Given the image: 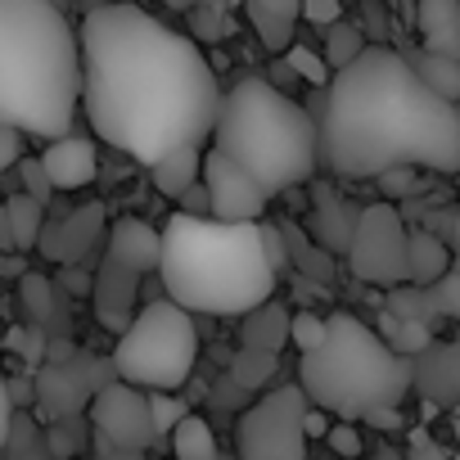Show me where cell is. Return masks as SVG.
<instances>
[{"mask_svg": "<svg viewBox=\"0 0 460 460\" xmlns=\"http://www.w3.org/2000/svg\"><path fill=\"white\" fill-rule=\"evenodd\" d=\"M456 109H460V104H456Z\"/></svg>", "mask_w": 460, "mask_h": 460, "instance_id": "c3c4849f", "label": "cell"}, {"mask_svg": "<svg viewBox=\"0 0 460 460\" xmlns=\"http://www.w3.org/2000/svg\"><path fill=\"white\" fill-rule=\"evenodd\" d=\"M388 316H397V321H411V325H424V330H433L442 316H438V307H433V298H429V289H420V285H397V289H388V307H384Z\"/></svg>", "mask_w": 460, "mask_h": 460, "instance_id": "484cf974", "label": "cell"}, {"mask_svg": "<svg viewBox=\"0 0 460 460\" xmlns=\"http://www.w3.org/2000/svg\"><path fill=\"white\" fill-rule=\"evenodd\" d=\"M357 203L343 199L334 185H312V235L325 253H348L357 230Z\"/></svg>", "mask_w": 460, "mask_h": 460, "instance_id": "9a60e30c", "label": "cell"}, {"mask_svg": "<svg viewBox=\"0 0 460 460\" xmlns=\"http://www.w3.org/2000/svg\"><path fill=\"white\" fill-rule=\"evenodd\" d=\"M325 438H330V447H334L339 456H361V433H357V424L339 420V424L325 429Z\"/></svg>", "mask_w": 460, "mask_h": 460, "instance_id": "f35d334b", "label": "cell"}, {"mask_svg": "<svg viewBox=\"0 0 460 460\" xmlns=\"http://www.w3.org/2000/svg\"><path fill=\"white\" fill-rule=\"evenodd\" d=\"M451 271V249L442 235H429V230H406V285L429 289L433 280H442Z\"/></svg>", "mask_w": 460, "mask_h": 460, "instance_id": "ffe728a7", "label": "cell"}, {"mask_svg": "<svg viewBox=\"0 0 460 460\" xmlns=\"http://www.w3.org/2000/svg\"><path fill=\"white\" fill-rule=\"evenodd\" d=\"M244 348L249 352H280L285 348V339H289V307L285 303H262V307H253L249 316H244Z\"/></svg>", "mask_w": 460, "mask_h": 460, "instance_id": "44dd1931", "label": "cell"}, {"mask_svg": "<svg viewBox=\"0 0 460 460\" xmlns=\"http://www.w3.org/2000/svg\"><path fill=\"white\" fill-rule=\"evenodd\" d=\"M298 19H307L316 28H334V23H343V5H339V0H303Z\"/></svg>", "mask_w": 460, "mask_h": 460, "instance_id": "74e56055", "label": "cell"}, {"mask_svg": "<svg viewBox=\"0 0 460 460\" xmlns=\"http://www.w3.org/2000/svg\"><path fill=\"white\" fill-rule=\"evenodd\" d=\"M447 249H451V267L460 271V208L451 212V244Z\"/></svg>", "mask_w": 460, "mask_h": 460, "instance_id": "7bdbcfd3", "label": "cell"}, {"mask_svg": "<svg viewBox=\"0 0 460 460\" xmlns=\"http://www.w3.org/2000/svg\"><path fill=\"white\" fill-rule=\"evenodd\" d=\"M411 388L433 406L460 402V334L451 343H429L420 357H411Z\"/></svg>", "mask_w": 460, "mask_h": 460, "instance_id": "7c38bea8", "label": "cell"}, {"mask_svg": "<svg viewBox=\"0 0 460 460\" xmlns=\"http://www.w3.org/2000/svg\"><path fill=\"white\" fill-rule=\"evenodd\" d=\"M285 68H289L294 77H303L307 86H316V91H325V86H330V77H334V73L325 68V59H321L312 46H298V41L285 50Z\"/></svg>", "mask_w": 460, "mask_h": 460, "instance_id": "4dcf8cb0", "label": "cell"}, {"mask_svg": "<svg viewBox=\"0 0 460 460\" xmlns=\"http://www.w3.org/2000/svg\"><path fill=\"white\" fill-rule=\"evenodd\" d=\"M104 258L122 262L127 271L145 276V271H158V230L145 226L140 217H118L109 226V240H104Z\"/></svg>", "mask_w": 460, "mask_h": 460, "instance_id": "2e32d148", "label": "cell"}, {"mask_svg": "<svg viewBox=\"0 0 460 460\" xmlns=\"http://www.w3.org/2000/svg\"><path fill=\"white\" fill-rule=\"evenodd\" d=\"M298 5H303V0H244V14H249L253 32L262 37V46H267L271 55H285V50L294 46Z\"/></svg>", "mask_w": 460, "mask_h": 460, "instance_id": "d6986e66", "label": "cell"}, {"mask_svg": "<svg viewBox=\"0 0 460 460\" xmlns=\"http://www.w3.org/2000/svg\"><path fill=\"white\" fill-rule=\"evenodd\" d=\"M307 397L298 384H280L262 393L235 420V460H307Z\"/></svg>", "mask_w": 460, "mask_h": 460, "instance_id": "ba28073f", "label": "cell"}, {"mask_svg": "<svg viewBox=\"0 0 460 460\" xmlns=\"http://www.w3.org/2000/svg\"><path fill=\"white\" fill-rule=\"evenodd\" d=\"M420 50L460 59V0H415Z\"/></svg>", "mask_w": 460, "mask_h": 460, "instance_id": "ac0fdd59", "label": "cell"}, {"mask_svg": "<svg viewBox=\"0 0 460 460\" xmlns=\"http://www.w3.org/2000/svg\"><path fill=\"white\" fill-rule=\"evenodd\" d=\"M298 388L316 411L357 424L370 411L402 406L411 393V361L352 312H330L321 348L298 361Z\"/></svg>", "mask_w": 460, "mask_h": 460, "instance_id": "8992f818", "label": "cell"}, {"mask_svg": "<svg viewBox=\"0 0 460 460\" xmlns=\"http://www.w3.org/2000/svg\"><path fill=\"white\" fill-rule=\"evenodd\" d=\"M10 433H14V402H10V379L0 375V451L10 447Z\"/></svg>", "mask_w": 460, "mask_h": 460, "instance_id": "ab89813d", "label": "cell"}, {"mask_svg": "<svg viewBox=\"0 0 460 460\" xmlns=\"http://www.w3.org/2000/svg\"><path fill=\"white\" fill-rule=\"evenodd\" d=\"M95 460H145V451H95Z\"/></svg>", "mask_w": 460, "mask_h": 460, "instance_id": "f6af8a7d", "label": "cell"}, {"mask_svg": "<svg viewBox=\"0 0 460 460\" xmlns=\"http://www.w3.org/2000/svg\"><path fill=\"white\" fill-rule=\"evenodd\" d=\"M289 339H294V348L303 357L316 352L321 339H325V316H316V312H289Z\"/></svg>", "mask_w": 460, "mask_h": 460, "instance_id": "d6a6232c", "label": "cell"}, {"mask_svg": "<svg viewBox=\"0 0 460 460\" xmlns=\"http://www.w3.org/2000/svg\"><path fill=\"white\" fill-rule=\"evenodd\" d=\"M199 185L208 190L212 203V221H262L267 212V194L217 149H203V167H199Z\"/></svg>", "mask_w": 460, "mask_h": 460, "instance_id": "8fae6325", "label": "cell"}, {"mask_svg": "<svg viewBox=\"0 0 460 460\" xmlns=\"http://www.w3.org/2000/svg\"><path fill=\"white\" fill-rule=\"evenodd\" d=\"M0 249H14V244H10V217H5V199H0Z\"/></svg>", "mask_w": 460, "mask_h": 460, "instance_id": "bcb514c9", "label": "cell"}, {"mask_svg": "<svg viewBox=\"0 0 460 460\" xmlns=\"http://www.w3.org/2000/svg\"><path fill=\"white\" fill-rule=\"evenodd\" d=\"M379 185H384L388 194H411V190H420V181L411 176V167H393V172H384Z\"/></svg>", "mask_w": 460, "mask_h": 460, "instance_id": "b9f144b4", "label": "cell"}, {"mask_svg": "<svg viewBox=\"0 0 460 460\" xmlns=\"http://www.w3.org/2000/svg\"><path fill=\"white\" fill-rule=\"evenodd\" d=\"M5 217H10V244L14 253H28L41 244V230H46V208L28 194H14L5 199Z\"/></svg>", "mask_w": 460, "mask_h": 460, "instance_id": "cb8c5ba5", "label": "cell"}, {"mask_svg": "<svg viewBox=\"0 0 460 460\" xmlns=\"http://www.w3.org/2000/svg\"><path fill=\"white\" fill-rule=\"evenodd\" d=\"M285 267L280 230L172 212L158 230V285L190 316H249L276 298Z\"/></svg>", "mask_w": 460, "mask_h": 460, "instance_id": "3957f363", "label": "cell"}, {"mask_svg": "<svg viewBox=\"0 0 460 460\" xmlns=\"http://www.w3.org/2000/svg\"><path fill=\"white\" fill-rule=\"evenodd\" d=\"M28 158V136L14 127H0V172H14Z\"/></svg>", "mask_w": 460, "mask_h": 460, "instance_id": "8d00e7d4", "label": "cell"}, {"mask_svg": "<svg viewBox=\"0 0 460 460\" xmlns=\"http://www.w3.org/2000/svg\"><path fill=\"white\" fill-rule=\"evenodd\" d=\"M149 397V424H154V438H167L185 415H190V406L176 397V393H145Z\"/></svg>", "mask_w": 460, "mask_h": 460, "instance_id": "1f68e13d", "label": "cell"}, {"mask_svg": "<svg viewBox=\"0 0 460 460\" xmlns=\"http://www.w3.org/2000/svg\"><path fill=\"white\" fill-rule=\"evenodd\" d=\"M176 203H181L176 212H185V217H212V203H208V190L203 185H190Z\"/></svg>", "mask_w": 460, "mask_h": 460, "instance_id": "60d3db41", "label": "cell"}, {"mask_svg": "<svg viewBox=\"0 0 460 460\" xmlns=\"http://www.w3.org/2000/svg\"><path fill=\"white\" fill-rule=\"evenodd\" d=\"M307 113L316 154L334 176L379 181L393 167L460 172V109L433 95L393 46H366Z\"/></svg>", "mask_w": 460, "mask_h": 460, "instance_id": "7a4b0ae2", "label": "cell"}, {"mask_svg": "<svg viewBox=\"0 0 460 460\" xmlns=\"http://www.w3.org/2000/svg\"><path fill=\"white\" fill-rule=\"evenodd\" d=\"M402 59L411 64V73H415L433 95H442L447 104H460V59L429 55V50H411V55H402Z\"/></svg>", "mask_w": 460, "mask_h": 460, "instance_id": "7402d4cb", "label": "cell"}, {"mask_svg": "<svg viewBox=\"0 0 460 460\" xmlns=\"http://www.w3.org/2000/svg\"><path fill=\"white\" fill-rule=\"evenodd\" d=\"M276 375V357L271 352H240L235 357V366H230V384H240V388H249V393H258V388H267V379Z\"/></svg>", "mask_w": 460, "mask_h": 460, "instance_id": "f546056e", "label": "cell"}, {"mask_svg": "<svg viewBox=\"0 0 460 460\" xmlns=\"http://www.w3.org/2000/svg\"><path fill=\"white\" fill-rule=\"evenodd\" d=\"M366 424H379V429H402V415L397 411H370Z\"/></svg>", "mask_w": 460, "mask_h": 460, "instance_id": "ee69618b", "label": "cell"}, {"mask_svg": "<svg viewBox=\"0 0 460 460\" xmlns=\"http://www.w3.org/2000/svg\"><path fill=\"white\" fill-rule=\"evenodd\" d=\"M77 113L91 131L136 158L163 163L176 149H203L217 122L221 86L203 50L140 5H100L77 28Z\"/></svg>", "mask_w": 460, "mask_h": 460, "instance_id": "6da1fadb", "label": "cell"}, {"mask_svg": "<svg viewBox=\"0 0 460 460\" xmlns=\"http://www.w3.org/2000/svg\"><path fill=\"white\" fill-rule=\"evenodd\" d=\"M217 460H235V456H217Z\"/></svg>", "mask_w": 460, "mask_h": 460, "instance_id": "7dc6e473", "label": "cell"}, {"mask_svg": "<svg viewBox=\"0 0 460 460\" xmlns=\"http://www.w3.org/2000/svg\"><path fill=\"white\" fill-rule=\"evenodd\" d=\"M95 447L100 451H145L154 447V424H149V397L145 388H131L122 379H109L91 402H86Z\"/></svg>", "mask_w": 460, "mask_h": 460, "instance_id": "30bf717a", "label": "cell"}, {"mask_svg": "<svg viewBox=\"0 0 460 460\" xmlns=\"http://www.w3.org/2000/svg\"><path fill=\"white\" fill-rule=\"evenodd\" d=\"M348 267L366 285H406V221L393 203H366L348 244Z\"/></svg>", "mask_w": 460, "mask_h": 460, "instance_id": "9c48e42d", "label": "cell"}, {"mask_svg": "<svg viewBox=\"0 0 460 460\" xmlns=\"http://www.w3.org/2000/svg\"><path fill=\"white\" fill-rule=\"evenodd\" d=\"M199 361V330L194 316L167 298L136 307L131 325L118 334L113 375L145 393H176Z\"/></svg>", "mask_w": 460, "mask_h": 460, "instance_id": "52a82bcc", "label": "cell"}, {"mask_svg": "<svg viewBox=\"0 0 460 460\" xmlns=\"http://www.w3.org/2000/svg\"><path fill=\"white\" fill-rule=\"evenodd\" d=\"M212 149L235 163L267 199L307 185L321 167L312 113L267 77H240L221 91Z\"/></svg>", "mask_w": 460, "mask_h": 460, "instance_id": "5b68a950", "label": "cell"}, {"mask_svg": "<svg viewBox=\"0 0 460 460\" xmlns=\"http://www.w3.org/2000/svg\"><path fill=\"white\" fill-rule=\"evenodd\" d=\"M95 167H100V149L91 136H59L41 149V172L50 181V190H82L95 181Z\"/></svg>", "mask_w": 460, "mask_h": 460, "instance_id": "4fadbf2b", "label": "cell"}, {"mask_svg": "<svg viewBox=\"0 0 460 460\" xmlns=\"http://www.w3.org/2000/svg\"><path fill=\"white\" fill-rule=\"evenodd\" d=\"M100 226H104V208H100V203L68 212V221H64V226L41 230L46 258H55V262H82V258L95 249V240H100Z\"/></svg>", "mask_w": 460, "mask_h": 460, "instance_id": "e0dca14e", "label": "cell"}, {"mask_svg": "<svg viewBox=\"0 0 460 460\" xmlns=\"http://www.w3.org/2000/svg\"><path fill=\"white\" fill-rule=\"evenodd\" d=\"M361 50H366V37H361L357 23H334V28H325V55H321V59H325L330 73L348 68Z\"/></svg>", "mask_w": 460, "mask_h": 460, "instance_id": "f1b7e54d", "label": "cell"}, {"mask_svg": "<svg viewBox=\"0 0 460 460\" xmlns=\"http://www.w3.org/2000/svg\"><path fill=\"white\" fill-rule=\"evenodd\" d=\"M199 167H203V149H176L163 163H154V190L163 199H181L190 185H199Z\"/></svg>", "mask_w": 460, "mask_h": 460, "instance_id": "603a6c76", "label": "cell"}, {"mask_svg": "<svg viewBox=\"0 0 460 460\" xmlns=\"http://www.w3.org/2000/svg\"><path fill=\"white\" fill-rule=\"evenodd\" d=\"M14 172L23 176V194H28V199H37V203L46 208L55 190H50V181H46V172H41V158H23Z\"/></svg>", "mask_w": 460, "mask_h": 460, "instance_id": "d590c367", "label": "cell"}, {"mask_svg": "<svg viewBox=\"0 0 460 460\" xmlns=\"http://www.w3.org/2000/svg\"><path fill=\"white\" fill-rule=\"evenodd\" d=\"M167 438H172V456H176V460H217V456H221L212 424H208L203 415H194V411H190Z\"/></svg>", "mask_w": 460, "mask_h": 460, "instance_id": "d4e9b609", "label": "cell"}, {"mask_svg": "<svg viewBox=\"0 0 460 460\" xmlns=\"http://www.w3.org/2000/svg\"><path fill=\"white\" fill-rule=\"evenodd\" d=\"M140 280H145V276L127 271V267L113 262V258L100 262V271H95V316H100V325H109V330H118V334L131 325L136 303H140Z\"/></svg>", "mask_w": 460, "mask_h": 460, "instance_id": "5bb4252c", "label": "cell"}, {"mask_svg": "<svg viewBox=\"0 0 460 460\" xmlns=\"http://www.w3.org/2000/svg\"><path fill=\"white\" fill-rule=\"evenodd\" d=\"M379 339L397 352V357H420L429 343H433V330H424V325H411V321H397V316H379Z\"/></svg>", "mask_w": 460, "mask_h": 460, "instance_id": "83f0119b", "label": "cell"}, {"mask_svg": "<svg viewBox=\"0 0 460 460\" xmlns=\"http://www.w3.org/2000/svg\"><path fill=\"white\" fill-rule=\"evenodd\" d=\"M23 312H28V325L46 321L50 316V280L41 276H23Z\"/></svg>", "mask_w": 460, "mask_h": 460, "instance_id": "e575fe53", "label": "cell"}, {"mask_svg": "<svg viewBox=\"0 0 460 460\" xmlns=\"http://www.w3.org/2000/svg\"><path fill=\"white\" fill-rule=\"evenodd\" d=\"M429 298H433V307H438L442 321H460V271L451 267L442 280H433L429 285Z\"/></svg>", "mask_w": 460, "mask_h": 460, "instance_id": "836d02e7", "label": "cell"}, {"mask_svg": "<svg viewBox=\"0 0 460 460\" xmlns=\"http://www.w3.org/2000/svg\"><path fill=\"white\" fill-rule=\"evenodd\" d=\"M77 28L59 0H0V127L59 140L77 122Z\"/></svg>", "mask_w": 460, "mask_h": 460, "instance_id": "277c9868", "label": "cell"}, {"mask_svg": "<svg viewBox=\"0 0 460 460\" xmlns=\"http://www.w3.org/2000/svg\"><path fill=\"white\" fill-rule=\"evenodd\" d=\"M280 240H285V262L307 267V276H312V280H321V285L334 276L330 253H325V249H316L312 240H303V230H298V226H280Z\"/></svg>", "mask_w": 460, "mask_h": 460, "instance_id": "4316f807", "label": "cell"}]
</instances>
